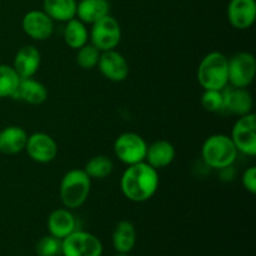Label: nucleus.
<instances>
[{"mask_svg":"<svg viewBox=\"0 0 256 256\" xmlns=\"http://www.w3.org/2000/svg\"><path fill=\"white\" fill-rule=\"evenodd\" d=\"M159 172L146 162L128 165L120 179L122 195L132 202L152 199L159 188Z\"/></svg>","mask_w":256,"mask_h":256,"instance_id":"obj_1","label":"nucleus"},{"mask_svg":"<svg viewBox=\"0 0 256 256\" xmlns=\"http://www.w3.org/2000/svg\"><path fill=\"white\" fill-rule=\"evenodd\" d=\"M229 59L220 52L205 55L198 68L196 78L204 90H224L229 85Z\"/></svg>","mask_w":256,"mask_h":256,"instance_id":"obj_2","label":"nucleus"},{"mask_svg":"<svg viewBox=\"0 0 256 256\" xmlns=\"http://www.w3.org/2000/svg\"><path fill=\"white\" fill-rule=\"evenodd\" d=\"M90 189L92 179L84 169H72L65 172L60 182V200L66 209H79L86 202Z\"/></svg>","mask_w":256,"mask_h":256,"instance_id":"obj_3","label":"nucleus"},{"mask_svg":"<svg viewBox=\"0 0 256 256\" xmlns=\"http://www.w3.org/2000/svg\"><path fill=\"white\" fill-rule=\"evenodd\" d=\"M238 152L232 138L225 134L210 135L202 146V162L215 170L232 168L236 160Z\"/></svg>","mask_w":256,"mask_h":256,"instance_id":"obj_4","label":"nucleus"},{"mask_svg":"<svg viewBox=\"0 0 256 256\" xmlns=\"http://www.w3.org/2000/svg\"><path fill=\"white\" fill-rule=\"evenodd\" d=\"M89 40L102 52L116 49L122 40V26L119 22L109 14L92 22Z\"/></svg>","mask_w":256,"mask_h":256,"instance_id":"obj_5","label":"nucleus"},{"mask_svg":"<svg viewBox=\"0 0 256 256\" xmlns=\"http://www.w3.org/2000/svg\"><path fill=\"white\" fill-rule=\"evenodd\" d=\"M62 256H102V244L98 236L82 230H75L62 240Z\"/></svg>","mask_w":256,"mask_h":256,"instance_id":"obj_6","label":"nucleus"},{"mask_svg":"<svg viewBox=\"0 0 256 256\" xmlns=\"http://www.w3.org/2000/svg\"><path fill=\"white\" fill-rule=\"evenodd\" d=\"M148 144L144 138L136 132H126L120 134L114 142V152L125 165L145 162Z\"/></svg>","mask_w":256,"mask_h":256,"instance_id":"obj_7","label":"nucleus"},{"mask_svg":"<svg viewBox=\"0 0 256 256\" xmlns=\"http://www.w3.org/2000/svg\"><path fill=\"white\" fill-rule=\"evenodd\" d=\"M232 142L238 152L255 156L256 155V115L254 112H249L246 115L238 118L232 130Z\"/></svg>","mask_w":256,"mask_h":256,"instance_id":"obj_8","label":"nucleus"},{"mask_svg":"<svg viewBox=\"0 0 256 256\" xmlns=\"http://www.w3.org/2000/svg\"><path fill=\"white\" fill-rule=\"evenodd\" d=\"M229 84L234 88H248L255 79L256 60L249 52H240L229 59Z\"/></svg>","mask_w":256,"mask_h":256,"instance_id":"obj_9","label":"nucleus"},{"mask_svg":"<svg viewBox=\"0 0 256 256\" xmlns=\"http://www.w3.org/2000/svg\"><path fill=\"white\" fill-rule=\"evenodd\" d=\"M30 159L39 164H49L58 156V144L46 132H34L28 136L25 146Z\"/></svg>","mask_w":256,"mask_h":256,"instance_id":"obj_10","label":"nucleus"},{"mask_svg":"<svg viewBox=\"0 0 256 256\" xmlns=\"http://www.w3.org/2000/svg\"><path fill=\"white\" fill-rule=\"evenodd\" d=\"M54 22L44 10H30L22 16V28L32 40L44 42L54 32Z\"/></svg>","mask_w":256,"mask_h":256,"instance_id":"obj_11","label":"nucleus"},{"mask_svg":"<svg viewBox=\"0 0 256 256\" xmlns=\"http://www.w3.org/2000/svg\"><path fill=\"white\" fill-rule=\"evenodd\" d=\"M98 69L105 79L112 82H122L126 80L129 75V64L122 52L114 50H108L100 54Z\"/></svg>","mask_w":256,"mask_h":256,"instance_id":"obj_12","label":"nucleus"},{"mask_svg":"<svg viewBox=\"0 0 256 256\" xmlns=\"http://www.w3.org/2000/svg\"><path fill=\"white\" fill-rule=\"evenodd\" d=\"M228 20L236 30H246L256 20L255 0H230L226 9Z\"/></svg>","mask_w":256,"mask_h":256,"instance_id":"obj_13","label":"nucleus"},{"mask_svg":"<svg viewBox=\"0 0 256 256\" xmlns=\"http://www.w3.org/2000/svg\"><path fill=\"white\" fill-rule=\"evenodd\" d=\"M222 92H224L222 112H228L229 114L236 115V116H242V115L252 112L254 100L246 88L226 86L222 90Z\"/></svg>","mask_w":256,"mask_h":256,"instance_id":"obj_14","label":"nucleus"},{"mask_svg":"<svg viewBox=\"0 0 256 256\" xmlns=\"http://www.w3.org/2000/svg\"><path fill=\"white\" fill-rule=\"evenodd\" d=\"M42 64V55L34 45H25L20 48L14 56L12 68L22 79L32 78Z\"/></svg>","mask_w":256,"mask_h":256,"instance_id":"obj_15","label":"nucleus"},{"mask_svg":"<svg viewBox=\"0 0 256 256\" xmlns=\"http://www.w3.org/2000/svg\"><path fill=\"white\" fill-rule=\"evenodd\" d=\"M46 86L34 78H20L19 86L12 99L20 100L29 105H42L48 100Z\"/></svg>","mask_w":256,"mask_h":256,"instance_id":"obj_16","label":"nucleus"},{"mask_svg":"<svg viewBox=\"0 0 256 256\" xmlns=\"http://www.w3.org/2000/svg\"><path fill=\"white\" fill-rule=\"evenodd\" d=\"M46 225L50 235L60 240L76 230V220H75L74 214L66 208L52 212V214L48 218Z\"/></svg>","mask_w":256,"mask_h":256,"instance_id":"obj_17","label":"nucleus"},{"mask_svg":"<svg viewBox=\"0 0 256 256\" xmlns=\"http://www.w3.org/2000/svg\"><path fill=\"white\" fill-rule=\"evenodd\" d=\"M28 132L18 125H10L0 130V152L4 155H16L25 150Z\"/></svg>","mask_w":256,"mask_h":256,"instance_id":"obj_18","label":"nucleus"},{"mask_svg":"<svg viewBox=\"0 0 256 256\" xmlns=\"http://www.w3.org/2000/svg\"><path fill=\"white\" fill-rule=\"evenodd\" d=\"M175 155L176 152L172 142L168 140H156L148 145L145 162L156 170L164 169L174 162Z\"/></svg>","mask_w":256,"mask_h":256,"instance_id":"obj_19","label":"nucleus"},{"mask_svg":"<svg viewBox=\"0 0 256 256\" xmlns=\"http://www.w3.org/2000/svg\"><path fill=\"white\" fill-rule=\"evenodd\" d=\"M112 246L118 254H129L136 244V229L129 220H122L112 232Z\"/></svg>","mask_w":256,"mask_h":256,"instance_id":"obj_20","label":"nucleus"},{"mask_svg":"<svg viewBox=\"0 0 256 256\" xmlns=\"http://www.w3.org/2000/svg\"><path fill=\"white\" fill-rule=\"evenodd\" d=\"M109 14V0H80L76 5V18L84 24H92Z\"/></svg>","mask_w":256,"mask_h":256,"instance_id":"obj_21","label":"nucleus"},{"mask_svg":"<svg viewBox=\"0 0 256 256\" xmlns=\"http://www.w3.org/2000/svg\"><path fill=\"white\" fill-rule=\"evenodd\" d=\"M76 0H44L42 10L54 22H68L76 18Z\"/></svg>","mask_w":256,"mask_h":256,"instance_id":"obj_22","label":"nucleus"},{"mask_svg":"<svg viewBox=\"0 0 256 256\" xmlns=\"http://www.w3.org/2000/svg\"><path fill=\"white\" fill-rule=\"evenodd\" d=\"M64 42L72 49L78 50L89 42V30L86 24L80 22L78 18L69 20L64 29Z\"/></svg>","mask_w":256,"mask_h":256,"instance_id":"obj_23","label":"nucleus"},{"mask_svg":"<svg viewBox=\"0 0 256 256\" xmlns=\"http://www.w3.org/2000/svg\"><path fill=\"white\" fill-rule=\"evenodd\" d=\"M114 170V162L106 155H95L90 158L85 164L84 172L90 176V179L102 180L109 176Z\"/></svg>","mask_w":256,"mask_h":256,"instance_id":"obj_24","label":"nucleus"},{"mask_svg":"<svg viewBox=\"0 0 256 256\" xmlns=\"http://www.w3.org/2000/svg\"><path fill=\"white\" fill-rule=\"evenodd\" d=\"M19 82L20 76L14 68L6 64H0V99L14 96Z\"/></svg>","mask_w":256,"mask_h":256,"instance_id":"obj_25","label":"nucleus"},{"mask_svg":"<svg viewBox=\"0 0 256 256\" xmlns=\"http://www.w3.org/2000/svg\"><path fill=\"white\" fill-rule=\"evenodd\" d=\"M100 52L98 48H95L92 42H88L84 46L79 48L76 52V64L84 70H92L98 66V62L100 59Z\"/></svg>","mask_w":256,"mask_h":256,"instance_id":"obj_26","label":"nucleus"},{"mask_svg":"<svg viewBox=\"0 0 256 256\" xmlns=\"http://www.w3.org/2000/svg\"><path fill=\"white\" fill-rule=\"evenodd\" d=\"M202 106L209 112H220L224 109L222 90H204L202 95Z\"/></svg>","mask_w":256,"mask_h":256,"instance_id":"obj_27","label":"nucleus"},{"mask_svg":"<svg viewBox=\"0 0 256 256\" xmlns=\"http://www.w3.org/2000/svg\"><path fill=\"white\" fill-rule=\"evenodd\" d=\"M39 256H58L62 254V240L52 235H46L39 239L35 246Z\"/></svg>","mask_w":256,"mask_h":256,"instance_id":"obj_28","label":"nucleus"},{"mask_svg":"<svg viewBox=\"0 0 256 256\" xmlns=\"http://www.w3.org/2000/svg\"><path fill=\"white\" fill-rule=\"evenodd\" d=\"M242 184L246 192L250 194H255L256 192V168L250 166L242 172Z\"/></svg>","mask_w":256,"mask_h":256,"instance_id":"obj_29","label":"nucleus"},{"mask_svg":"<svg viewBox=\"0 0 256 256\" xmlns=\"http://www.w3.org/2000/svg\"><path fill=\"white\" fill-rule=\"evenodd\" d=\"M116 256H129L128 254H118Z\"/></svg>","mask_w":256,"mask_h":256,"instance_id":"obj_30","label":"nucleus"}]
</instances>
